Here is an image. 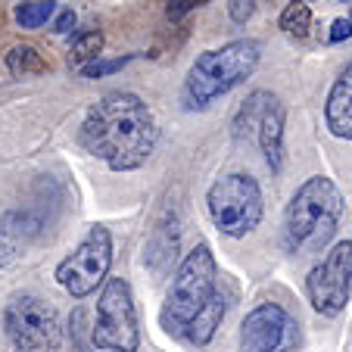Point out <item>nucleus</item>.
Returning <instances> with one entry per match:
<instances>
[{
	"mask_svg": "<svg viewBox=\"0 0 352 352\" xmlns=\"http://www.w3.org/2000/svg\"><path fill=\"white\" fill-rule=\"evenodd\" d=\"M81 146L113 172H134L153 156L160 125L153 109L131 91H109L87 109L81 122Z\"/></svg>",
	"mask_w": 352,
	"mask_h": 352,
	"instance_id": "f257e3e1",
	"label": "nucleus"
},
{
	"mask_svg": "<svg viewBox=\"0 0 352 352\" xmlns=\"http://www.w3.org/2000/svg\"><path fill=\"white\" fill-rule=\"evenodd\" d=\"M225 318V296L219 290V265L209 243H197L172 274L160 321L187 346H209Z\"/></svg>",
	"mask_w": 352,
	"mask_h": 352,
	"instance_id": "f03ea898",
	"label": "nucleus"
},
{
	"mask_svg": "<svg viewBox=\"0 0 352 352\" xmlns=\"http://www.w3.org/2000/svg\"><path fill=\"white\" fill-rule=\"evenodd\" d=\"M343 215V193L327 175L299 184L284 215V246L290 253H318L331 243Z\"/></svg>",
	"mask_w": 352,
	"mask_h": 352,
	"instance_id": "7ed1b4c3",
	"label": "nucleus"
},
{
	"mask_svg": "<svg viewBox=\"0 0 352 352\" xmlns=\"http://www.w3.org/2000/svg\"><path fill=\"white\" fill-rule=\"evenodd\" d=\"M259 66V44L256 41H231L225 47L206 50L193 60L184 81V100L190 109H206L212 100L225 97L237 85H243Z\"/></svg>",
	"mask_w": 352,
	"mask_h": 352,
	"instance_id": "20e7f679",
	"label": "nucleus"
},
{
	"mask_svg": "<svg viewBox=\"0 0 352 352\" xmlns=\"http://www.w3.org/2000/svg\"><path fill=\"white\" fill-rule=\"evenodd\" d=\"M206 206L215 228L228 237H246L262 221V187L253 175H221L206 193Z\"/></svg>",
	"mask_w": 352,
	"mask_h": 352,
	"instance_id": "39448f33",
	"label": "nucleus"
},
{
	"mask_svg": "<svg viewBox=\"0 0 352 352\" xmlns=\"http://www.w3.org/2000/svg\"><path fill=\"white\" fill-rule=\"evenodd\" d=\"M91 346L100 352H138L140 327L134 293L125 278H107L97 299V318L91 327Z\"/></svg>",
	"mask_w": 352,
	"mask_h": 352,
	"instance_id": "423d86ee",
	"label": "nucleus"
},
{
	"mask_svg": "<svg viewBox=\"0 0 352 352\" xmlns=\"http://www.w3.org/2000/svg\"><path fill=\"white\" fill-rule=\"evenodd\" d=\"M3 331H7L13 352H60L63 324L47 299L34 293H19L3 309Z\"/></svg>",
	"mask_w": 352,
	"mask_h": 352,
	"instance_id": "0eeeda50",
	"label": "nucleus"
},
{
	"mask_svg": "<svg viewBox=\"0 0 352 352\" xmlns=\"http://www.w3.org/2000/svg\"><path fill=\"white\" fill-rule=\"evenodd\" d=\"M113 265V237L103 225H94L87 237L75 246V253L56 265V280L75 299H85L97 290Z\"/></svg>",
	"mask_w": 352,
	"mask_h": 352,
	"instance_id": "6e6552de",
	"label": "nucleus"
},
{
	"mask_svg": "<svg viewBox=\"0 0 352 352\" xmlns=\"http://www.w3.org/2000/svg\"><path fill=\"white\" fill-rule=\"evenodd\" d=\"M306 293L315 312L333 318L346 309L352 296V240H343L309 272Z\"/></svg>",
	"mask_w": 352,
	"mask_h": 352,
	"instance_id": "1a4fd4ad",
	"label": "nucleus"
},
{
	"mask_svg": "<svg viewBox=\"0 0 352 352\" xmlns=\"http://www.w3.org/2000/svg\"><path fill=\"white\" fill-rule=\"evenodd\" d=\"M299 340L296 321L284 306L262 302L240 324V346L243 352H290Z\"/></svg>",
	"mask_w": 352,
	"mask_h": 352,
	"instance_id": "9d476101",
	"label": "nucleus"
},
{
	"mask_svg": "<svg viewBox=\"0 0 352 352\" xmlns=\"http://www.w3.org/2000/svg\"><path fill=\"white\" fill-rule=\"evenodd\" d=\"M41 221L32 212H19V209H7L0 212V268L19 259V253L38 237Z\"/></svg>",
	"mask_w": 352,
	"mask_h": 352,
	"instance_id": "9b49d317",
	"label": "nucleus"
},
{
	"mask_svg": "<svg viewBox=\"0 0 352 352\" xmlns=\"http://www.w3.org/2000/svg\"><path fill=\"white\" fill-rule=\"evenodd\" d=\"M324 119L333 138L352 140V63L340 72V78L333 81L331 94H327Z\"/></svg>",
	"mask_w": 352,
	"mask_h": 352,
	"instance_id": "f8f14e48",
	"label": "nucleus"
},
{
	"mask_svg": "<svg viewBox=\"0 0 352 352\" xmlns=\"http://www.w3.org/2000/svg\"><path fill=\"white\" fill-rule=\"evenodd\" d=\"M256 138H259V146L265 153V162L272 172H280L284 166V107L280 100L274 97L268 103V109L262 113L259 125H256Z\"/></svg>",
	"mask_w": 352,
	"mask_h": 352,
	"instance_id": "ddd939ff",
	"label": "nucleus"
},
{
	"mask_svg": "<svg viewBox=\"0 0 352 352\" xmlns=\"http://www.w3.org/2000/svg\"><path fill=\"white\" fill-rule=\"evenodd\" d=\"M272 100H274V94H268V91H253L250 94V97L240 103L237 116H234V138L243 140V138H250V134H256V125H259L262 113L268 109Z\"/></svg>",
	"mask_w": 352,
	"mask_h": 352,
	"instance_id": "4468645a",
	"label": "nucleus"
},
{
	"mask_svg": "<svg viewBox=\"0 0 352 352\" xmlns=\"http://www.w3.org/2000/svg\"><path fill=\"white\" fill-rule=\"evenodd\" d=\"M7 69L16 78H28V75H44L47 72V60L38 54V47L32 44H19L7 54Z\"/></svg>",
	"mask_w": 352,
	"mask_h": 352,
	"instance_id": "2eb2a0df",
	"label": "nucleus"
},
{
	"mask_svg": "<svg viewBox=\"0 0 352 352\" xmlns=\"http://www.w3.org/2000/svg\"><path fill=\"white\" fill-rule=\"evenodd\" d=\"M280 28H284V34H290V38H296V41L309 38V28H312V10H309L306 0H293V3H287V10L280 13Z\"/></svg>",
	"mask_w": 352,
	"mask_h": 352,
	"instance_id": "dca6fc26",
	"label": "nucleus"
},
{
	"mask_svg": "<svg viewBox=\"0 0 352 352\" xmlns=\"http://www.w3.org/2000/svg\"><path fill=\"white\" fill-rule=\"evenodd\" d=\"M56 13V0H25L16 7V22L22 28H41Z\"/></svg>",
	"mask_w": 352,
	"mask_h": 352,
	"instance_id": "f3484780",
	"label": "nucleus"
},
{
	"mask_svg": "<svg viewBox=\"0 0 352 352\" xmlns=\"http://www.w3.org/2000/svg\"><path fill=\"white\" fill-rule=\"evenodd\" d=\"M100 50H103V34L100 32H81V34H75V41H72V60H75V66H85V63H94V60H100Z\"/></svg>",
	"mask_w": 352,
	"mask_h": 352,
	"instance_id": "a211bd4d",
	"label": "nucleus"
},
{
	"mask_svg": "<svg viewBox=\"0 0 352 352\" xmlns=\"http://www.w3.org/2000/svg\"><path fill=\"white\" fill-rule=\"evenodd\" d=\"M131 60H134V56H116V60H94V63H85V66H81L78 72H81V78H103V75H113V72H119V69H125Z\"/></svg>",
	"mask_w": 352,
	"mask_h": 352,
	"instance_id": "6ab92c4d",
	"label": "nucleus"
},
{
	"mask_svg": "<svg viewBox=\"0 0 352 352\" xmlns=\"http://www.w3.org/2000/svg\"><path fill=\"white\" fill-rule=\"evenodd\" d=\"M256 3H259V0H228V13H231V19L237 22V25H243V22L253 19Z\"/></svg>",
	"mask_w": 352,
	"mask_h": 352,
	"instance_id": "aec40b11",
	"label": "nucleus"
},
{
	"mask_svg": "<svg viewBox=\"0 0 352 352\" xmlns=\"http://www.w3.org/2000/svg\"><path fill=\"white\" fill-rule=\"evenodd\" d=\"M203 3H209V0H168L166 16H168L172 22H181L187 13H193V10L203 7Z\"/></svg>",
	"mask_w": 352,
	"mask_h": 352,
	"instance_id": "412c9836",
	"label": "nucleus"
},
{
	"mask_svg": "<svg viewBox=\"0 0 352 352\" xmlns=\"http://www.w3.org/2000/svg\"><path fill=\"white\" fill-rule=\"evenodd\" d=\"M346 38H352V19H333L327 41H331V44H340V41H346Z\"/></svg>",
	"mask_w": 352,
	"mask_h": 352,
	"instance_id": "4be33fe9",
	"label": "nucleus"
},
{
	"mask_svg": "<svg viewBox=\"0 0 352 352\" xmlns=\"http://www.w3.org/2000/svg\"><path fill=\"white\" fill-rule=\"evenodd\" d=\"M72 28H75V13L72 10H63V13L56 16V22H54V32L66 34V32H72Z\"/></svg>",
	"mask_w": 352,
	"mask_h": 352,
	"instance_id": "5701e85b",
	"label": "nucleus"
}]
</instances>
